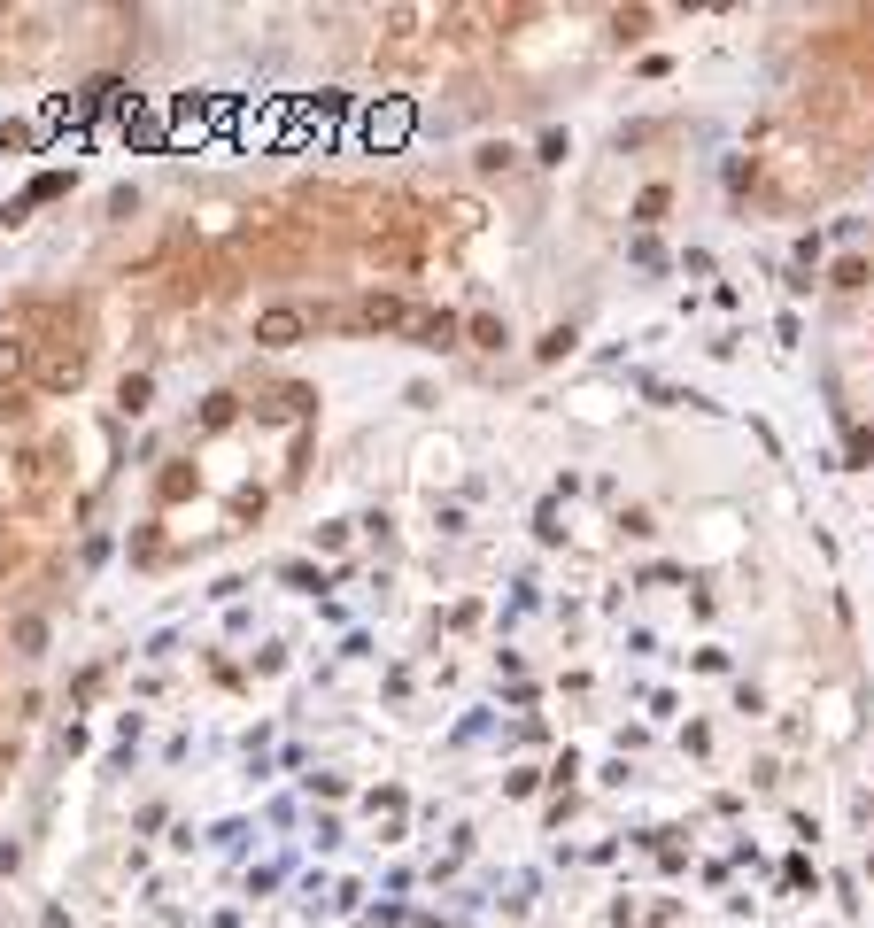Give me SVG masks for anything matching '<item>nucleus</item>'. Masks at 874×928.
Returning <instances> with one entry per match:
<instances>
[{
    "label": "nucleus",
    "instance_id": "nucleus-1",
    "mask_svg": "<svg viewBox=\"0 0 874 928\" xmlns=\"http://www.w3.org/2000/svg\"><path fill=\"white\" fill-rule=\"evenodd\" d=\"M263 341H271V348L294 341V318H287V310H271V318H263Z\"/></svg>",
    "mask_w": 874,
    "mask_h": 928
}]
</instances>
